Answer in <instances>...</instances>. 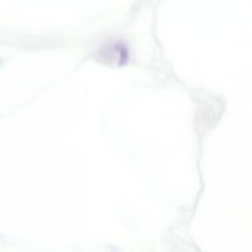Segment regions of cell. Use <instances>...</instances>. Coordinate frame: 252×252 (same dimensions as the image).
Listing matches in <instances>:
<instances>
[{
	"mask_svg": "<svg viewBox=\"0 0 252 252\" xmlns=\"http://www.w3.org/2000/svg\"><path fill=\"white\" fill-rule=\"evenodd\" d=\"M100 56L102 57V60L107 63H114L116 65H123L127 62L128 59V52L127 48L119 43V42H113L106 44L102 47L100 50Z\"/></svg>",
	"mask_w": 252,
	"mask_h": 252,
	"instance_id": "cell-1",
	"label": "cell"
}]
</instances>
